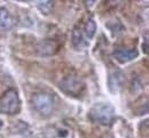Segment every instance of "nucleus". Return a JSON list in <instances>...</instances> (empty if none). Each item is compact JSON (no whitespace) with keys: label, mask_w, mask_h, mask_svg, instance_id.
Instances as JSON below:
<instances>
[{"label":"nucleus","mask_w":149,"mask_h":138,"mask_svg":"<svg viewBox=\"0 0 149 138\" xmlns=\"http://www.w3.org/2000/svg\"><path fill=\"white\" fill-rule=\"evenodd\" d=\"M91 121L102 126H110L116 118L115 107L109 103H96L88 112Z\"/></svg>","instance_id":"nucleus-1"},{"label":"nucleus","mask_w":149,"mask_h":138,"mask_svg":"<svg viewBox=\"0 0 149 138\" xmlns=\"http://www.w3.org/2000/svg\"><path fill=\"white\" fill-rule=\"evenodd\" d=\"M58 88L61 89V91H63L64 94L69 96L79 97L85 90V82L80 77L70 74V76L64 77L60 81Z\"/></svg>","instance_id":"nucleus-2"},{"label":"nucleus","mask_w":149,"mask_h":138,"mask_svg":"<svg viewBox=\"0 0 149 138\" xmlns=\"http://www.w3.org/2000/svg\"><path fill=\"white\" fill-rule=\"evenodd\" d=\"M21 110L19 94L14 89L7 90L0 98V113L2 114H17Z\"/></svg>","instance_id":"nucleus-3"},{"label":"nucleus","mask_w":149,"mask_h":138,"mask_svg":"<svg viewBox=\"0 0 149 138\" xmlns=\"http://www.w3.org/2000/svg\"><path fill=\"white\" fill-rule=\"evenodd\" d=\"M32 104L35 110L37 111L39 114L44 115V117H48L52 114L53 110H54V97L53 95L48 94V93H37L33 98H32Z\"/></svg>","instance_id":"nucleus-4"},{"label":"nucleus","mask_w":149,"mask_h":138,"mask_svg":"<svg viewBox=\"0 0 149 138\" xmlns=\"http://www.w3.org/2000/svg\"><path fill=\"white\" fill-rule=\"evenodd\" d=\"M125 83V76L118 69H112L108 76V88L111 94H118Z\"/></svg>","instance_id":"nucleus-5"},{"label":"nucleus","mask_w":149,"mask_h":138,"mask_svg":"<svg viewBox=\"0 0 149 138\" xmlns=\"http://www.w3.org/2000/svg\"><path fill=\"white\" fill-rule=\"evenodd\" d=\"M71 42H72V46L77 50H83L85 49L86 47H88L90 45V40L87 39L86 34H85V31L83 29V25H78L76 26L72 31V36H71Z\"/></svg>","instance_id":"nucleus-6"},{"label":"nucleus","mask_w":149,"mask_h":138,"mask_svg":"<svg viewBox=\"0 0 149 138\" xmlns=\"http://www.w3.org/2000/svg\"><path fill=\"white\" fill-rule=\"evenodd\" d=\"M57 48H58V45L54 40H40L36 46V53L39 56H51L57 51Z\"/></svg>","instance_id":"nucleus-7"},{"label":"nucleus","mask_w":149,"mask_h":138,"mask_svg":"<svg viewBox=\"0 0 149 138\" xmlns=\"http://www.w3.org/2000/svg\"><path fill=\"white\" fill-rule=\"evenodd\" d=\"M112 55L119 63H129V62L133 60V59L138 58L139 51L135 48H131V49H116Z\"/></svg>","instance_id":"nucleus-8"},{"label":"nucleus","mask_w":149,"mask_h":138,"mask_svg":"<svg viewBox=\"0 0 149 138\" xmlns=\"http://www.w3.org/2000/svg\"><path fill=\"white\" fill-rule=\"evenodd\" d=\"M12 17L10 14L8 13V10L5 7L0 8V29L2 31H8L12 27Z\"/></svg>","instance_id":"nucleus-9"},{"label":"nucleus","mask_w":149,"mask_h":138,"mask_svg":"<svg viewBox=\"0 0 149 138\" xmlns=\"http://www.w3.org/2000/svg\"><path fill=\"white\" fill-rule=\"evenodd\" d=\"M106 26L110 30V32L112 33V36H115V37L122 34V33L125 31V27H124V25L122 24V22L118 20H116V19L109 21V22L106 24Z\"/></svg>","instance_id":"nucleus-10"},{"label":"nucleus","mask_w":149,"mask_h":138,"mask_svg":"<svg viewBox=\"0 0 149 138\" xmlns=\"http://www.w3.org/2000/svg\"><path fill=\"white\" fill-rule=\"evenodd\" d=\"M83 29L85 31V34H86L87 39L91 41L94 38L95 33H96V23H95V21L92 17L87 19L86 22H85V24L83 25Z\"/></svg>","instance_id":"nucleus-11"},{"label":"nucleus","mask_w":149,"mask_h":138,"mask_svg":"<svg viewBox=\"0 0 149 138\" xmlns=\"http://www.w3.org/2000/svg\"><path fill=\"white\" fill-rule=\"evenodd\" d=\"M37 7L41 14L48 15L54 7V1H39L37 3Z\"/></svg>","instance_id":"nucleus-12"},{"label":"nucleus","mask_w":149,"mask_h":138,"mask_svg":"<svg viewBox=\"0 0 149 138\" xmlns=\"http://www.w3.org/2000/svg\"><path fill=\"white\" fill-rule=\"evenodd\" d=\"M101 138H112L111 136H103V137H101Z\"/></svg>","instance_id":"nucleus-13"}]
</instances>
